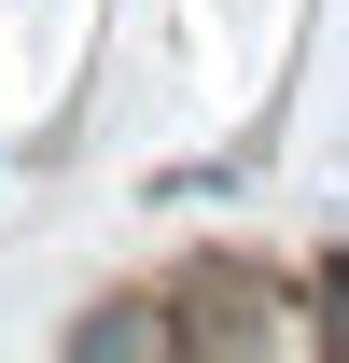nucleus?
Returning a JSON list of instances; mask_svg holds the SVG:
<instances>
[{"instance_id": "obj_1", "label": "nucleus", "mask_w": 349, "mask_h": 363, "mask_svg": "<svg viewBox=\"0 0 349 363\" xmlns=\"http://www.w3.org/2000/svg\"><path fill=\"white\" fill-rule=\"evenodd\" d=\"M70 350H182V294H98L84 321H70Z\"/></svg>"}, {"instance_id": "obj_2", "label": "nucleus", "mask_w": 349, "mask_h": 363, "mask_svg": "<svg viewBox=\"0 0 349 363\" xmlns=\"http://www.w3.org/2000/svg\"><path fill=\"white\" fill-rule=\"evenodd\" d=\"M307 308H321V350H349V238L307 252Z\"/></svg>"}]
</instances>
